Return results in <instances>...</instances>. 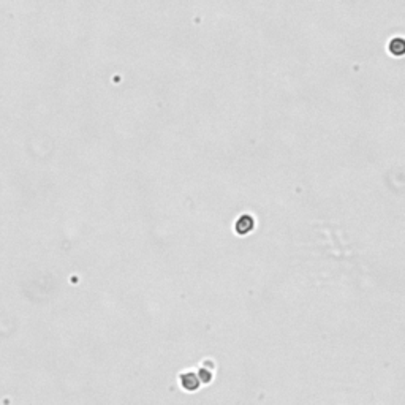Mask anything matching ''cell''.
Instances as JSON below:
<instances>
[{"mask_svg":"<svg viewBox=\"0 0 405 405\" xmlns=\"http://www.w3.org/2000/svg\"><path fill=\"white\" fill-rule=\"evenodd\" d=\"M389 51H391L393 54H402V51H403V40L400 37L393 38L391 43H389Z\"/></svg>","mask_w":405,"mask_h":405,"instance_id":"obj_2","label":"cell"},{"mask_svg":"<svg viewBox=\"0 0 405 405\" xmlns=\"http://www.w3.org/2000/svg\"><path fill=\"white\" fill-rule=\"evenodd\" d=\"M254 225H255V220L252 219V215H248V214H242L239 219H238V222H236V230L239 231V233H248L250 231L252 228H254Z\"/></svg>","mask_w":405,"mask_h":405,"instance_id":"obj_1","label":"cell"}]
</instances>
